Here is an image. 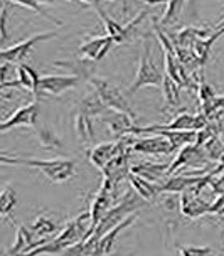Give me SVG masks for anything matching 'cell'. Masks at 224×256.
Returning <instances> with one entry per match:
<instances>
[{"instance_id": "cell-1", "label": "cell", "mask_w": 224, "mask_h": 256, "mask_svg": "<svg viewBox=\"0 0 224 256\" xmlns=\"http://www.w3.org/2000/svg\"><path fill=\"white\" fill-rule=\"evenodd\" d=\"M0 160L4 164H14V166H26V167L38 168V170L44 174V177H48L54 184L66 182L72 179V177H76V160L72 158L40 160V158H24V157H7L6 154H2Z\"/></svg>"}, {"instance_id": "cell-2", "label": "cell", "mask_w": 224, "mask_h": 256, "mask_svg": "<svg viewBox=\"0 0 224 256\" xmlns=\"http://www.w3.org/2000/svg\"><path fill=\"white\" fill-rule=\"evenodd\" d=\"M145 202H147V200L142 199L134 189H128L125 194L122 196V199L118 200V202L113 206L106 214H104V218L100 221L98 226L94 228V231L91 232L90 238L100 241L104 234H108L113 228H116L118 224H122L125 219L134 216L138 209L144 208Z\"/></svg>"}, {"instance_id": "cell-3", "label": "cell", "mask_w": 224, "mask_h": 256, "mask_svg": "<svg viewBox=\"0 0 224 256\" xmlns=\"http://www.w3.org/2000/svg\"><path fill=\"white\" fill-rule=\"evenodd\" d=\"M164 76H166V72L160 71L158 66L154 61L152 44H150L148 39H145L144 42H142L138 71H136L134 84L128 88V91H130V93H135V91L145 88V86H155V88H162Z\"/></svg>"}, {"instance_id": "cell-4", "label": "cell", "mask_w": 224, "mask_h": 256, "mask_svg": "<svg viewBox=\"0 0 224 256\" xmlns=\"http://www.w3.org/2000/svg\"><path fill=\"white\" fill-rule=\"evenodd\" d=\"M90 83L93 84L94 91L98 93L100 98H102V102L106 104V108L116 110V112H122V113H126V115H130L134 120L138 118L136 112L132 108V104L128 103L126 96L123 94L120 86H116L115 83H112V81L103 80V78H98V76L91 78Z\"/></svg>"}, {"instance_id": "cell-5", "label": "cell", "mask_w": 224, "mask_h": 256, "mask_svg": "<svg viewBox=\"0 0 224 256\" xmlns=\"http://www.w3.org/2000/svg\"><path fill=\"white\" fill-rule=\"evenodd\" d=\"M56 32H42V34H36L32 36V38L26 39V40H20V42L14 44V46H7V48L2 49V52H0V59H2V62H20L29 56L32 48H34L38 42H44V40H49V39H54L56 38Z\"/></svg>"}, {"instance_id": "cell-6", "label": "cell", "mask_w": 224, "mask_h": 256, "mask_svg": "<svg viewBox=\"0 0 224 256\" xmlns=\"http://www.w3.org/2000/svg\"><path fill=\"white\" fill-rule=\"evenodd\" d=\"M39 113H40L39 102H32L29 104H24V106L17 108L10 116L6 118V120L0 123V132H8L17 126L36 128L39 125Z\"/></svg>"}, {"instance_id": "cell-7", "label": "cell", "mask_w": 224, "mask_h": 256, "mask_svg": "<svg viewBox=\"0 0 224 256\" xmlns=\"http://www.w3.org/2000/svg\"><path fill=\"white\" fill-rule=\"evenodd\" d=\"M100 118H102V122L106 123L113 136H116V140L122 138V136H126V135H134L135 128L138 126L136 120H134V118L130 115H126V113L116 112V110L108 108Z\"/></svg>"}, {"instance_id": "cell-8", "label": "cell", "mask_w": 224, "mask_h": 256, "mask_svg": "<svg viewBox=\"0 0 224 256\" xmlns=\"http://www.w3.org/2000/svg\"><path fill=\"white\" fill-rule=\"evenodd\" d=\"M80 83H81V78H78L74 74H46L40 76L39 93L59 96L64 91L76 88Z\"/></svg>"}, {"instance_id": "cell-9", "label": "cell", "mask_w": 224, "mask_h": 256, "mask_svg": "<svg viewBox=\"0 0 224 256\" xmlns=\"http://www.w3.org/2000/svg\"><path fill=\"white\" fill-rule=\"evenodd\" d=\"M113 194H115V190L102 182V187H100L98 192H96L93 202H91L90 209H88L90 216H91V232L94 231V228L98 226L100 221L104 218V214L113 208L112 206L113 204Z\"/></svg>"}, {"instance_id": "cell-10", "label": "cell", "mask_w": 224, "mask_h": 256, "mask_svg": "<svg viewBox=\"0 0 224 256\" xmlns=\"http://www.w3.org/2000/svg\"><path fill=\"white\" fill-rule=\"evenodd\" d=\"M174 145L162 135L152 136H142L135 138L132 144V152L136 154H147V155H168L174 152Z\"/></svg>"}, {"instance_id": "cell-11", "label": "cell", "mask_w": 224, "mask_h": 256, "mask_svg": "<svg viewBox=\"0 0 224 256\" xmlns=\"http://www.w3.org/2000/svg\"><path fill=\"white\" fill-rule=\"evenodd\" d=\"M86 7L93 8V10L96 12V16L100 17V20L103 22L104 26V30H106V36H110V38L113 39V42L115 44H125L128 42V34L125 30V26H122L120 22H116L115 19H113L110 14L104 10V7L102 6L100 2H86L84 4Z\"/></svg>"}, {"instance_id": "cell-12", "label": "cell", "mask_w": 224, "mask_h": 256, "mask_svg": "<svg viewBox=\"0 0 224 256\" xmlns=\"http://www.w3.org/2000/svg\"><path fill=\"white\" fill-rule=\"evenodd\" d=\"M113 46H115V42H113V39L110 36H96V38H91L81 44L80 52L83 59H88L91 62H98L112 51Z\"/></svg>"}, {"instance_id": "cell-13", "label": "cell", "mask_w": 224, "mask_h": 256, "mask_svg": "<svg viewBox=\"0 0 224 256\" xmlns=\"http://www.w3.org/2000/svg\"><path fill=\"white\" fill-rule=\"evenodd\" d=\"M168 168L170 164H157V162H140L136 166H132L130 174L138 176L142 179L154 182V184H164L168 177Z\"/></svg>"}, {"instance_id": "cell-14", "label": "cell", "mask_w": 224, "mask_h": 256, "mask_svg": "<svg viewBox=\"0 0 224 256\" xmlns=\"http://www.w3.org/2000/svg\"><path fill=\"white\" fill-rule=\"evenodd\" d=\"M48 241H51V240H42V241L38 240V238L32 234L29 226L19 224V226H17V232H16V241H14V244L7 251L14 254H27V253H30L32 250L46 244Z\"/></svg>"}, {"instance_id": "cell-15", "label": "cell", "mask_w": 224, "mask_h": 256, "mask_svg": "<svg viewBox=\"0 0 224 256\" xmlns=\"http://www.w3.org/2000/svg\"><path fill=\"white\" fill-rule=\"evenodd\" d=\"M180 212L184 214L186 218L190 219H199L202 216H208L209 209H211V204L206 202V200L198 194H192V192H184L180 194Z\"/></svg>"}, {"instance_id": "cell-16", "label": "cell", "mask_w": 224, "mask_h": 256, "mask_svg": "<svg viewBox=\"0 0 224 256\" xmlns=\"http://www.w3.org/2000/svg\"><path fill=\"white\" fill-rule=\"evenodd\" d=\"M206 179L204 176H170L168 179L160 184V194H184L190 190L194 186L200 184Z\"/></svg>"}, {"instance_id": "cell-17", "label": "cell", "mask_w": 224, "mask_h": 256, "mask_svg": "<svg viewBox=\"0 0 224 256\" xmlns=\"http://www.w3.org/2000/svg\"><path fill=\"white\" fill-rule=\"evenodd\" d=\"M211 34H212V30L206 29V27L189 26V27L180 29L176 36H170V39L174 40V44L179 46V48L190 49L194 42H198V40H200V39H208Z\"/></svg>"}, {"instance_id": "cell-18", "label": "cell", "mask_w": 224, "mask_h": 256, "mask_svg": "<svg viewBox=\"0 0 224 256\" xmlns=\"http://www.w3.org/2000/svg\"><path fill=\"white\" fill-rule=\"evenodd\" d=\"M136 216H130L128 219H125L122 224H118L116 228H113L112 231L108 232V234H104L102 240L98 241V248H96V256H110L113 251V246H115L118 236H120V232H123L126 230V228H130L132 224L135 222Z\"/></svg>"}, {"instance_id": "cell-19", "label": "cell", "mask_w": 224, "mask_h": 256, "mask_svg": "<svg viewBox=\"0 0 224 256\" xmlns=\"http://www.w3.org/2000/svg\"><path fill=\"white\" fill-rule=\"evenodd\" d=\"M17 81H19L20 88L29 91V93L39 94V84H40V76L38 74V71L34 70L29 64L22 62L17 66Z\"/></svg>"}, {"instance_id": "cell-20", "label": "cell", "mask_w": 224, "mask_h": 256, "mask_svg": "<svg viewBox=\"0 0 224 256\" xmlns=\"http://www.w3.org/2000/svg\"><path fill=\"white\" fill-rule=\"evenodd\" d=\"M74 132L76 136L81 144L90 145L94 138V126H93V118L86 113L78 110L74 115Z\"/></svg>"}, {"instance_id": "cell-21", "label": "cell", "mask_w": 224, "mask_h": 256, "mask_svg": "<svg viewBox=\"0 0 224 256\" xmlns=\"http://www.w3.org/2000/svg\"><path fill=\"white\" fill-rule=\"evenodd\" d=\"M128 182H130L132 189H134L144 200H147V202H150V200H155V199H157V196H160L158 184L148 182V180L142 179V177H138V176L130 174V176H128Z\"/></svg>"}, {"instance_id": "cell-22", "label": "cell", "mask_w": 224, "mask_h": 256, "mask_svg": "<svg viewBox=\"0 0 224 256\" xmlns=\"http://www.w3.org/2000/svg\"><path fill=\"white\" fill-rule=\"evenodd\" d=\"M30 231L38 240H52L59 234L58 231V224L48 216H38L30 224Z\"/></svg>"}, {"instance_id": "cell-23", "label": "cell", "mask_w": 224, "mask_h": 256, "mask_svg": "<svg viewBox=\"0 0 224 256\" xmlns=\"http://www.w3.org/2000/svg\"><path fill=\"white\" fill-rule=\"evenodd\" d=\"M94 64L96 62H91L88 59H72V61H56L54 66H62V68H68V70H72V74L81 78V81L83 80L90 81L91 78L96 76Z\"/></svg>"}, {"instance_id": "cell-24", "label": "cell", "mask_w": 224, "mask_h": 256, "mask_svg": "<svg viewBox=\"0 0 224 256\" xmlns=\"http://www.w3.org/2000/svg\"><path fill=\"white\" fill-rule=\"evenodd\" d=\"M106 104L102 102V98L98 96V93H90L86 94L83 98V102L80 104V112L86 113V115H90L91 118H100L103 115L104 112H106Z\"/></svg>"}, {"instance_id": "cell-25", "label": "cell", "mask_w": 224, "mask_h": 256, "mask_svg": "<svg viewBox=\"0 0 224 256\" xmlns=\"http://www.w3.org/2000/svg\"><path fill=\"white\" fill-rule=\"evenodd\" d=\"M164 103L167 108H177L180 106V86L172 80L170 76H164Z\"/></svg>"}, {"instance_id": "cell-26", "label": "cell", "mask_w": 224, "mask_h": 256, "mask_svg": "<svg viewBox=\"0 0 224 256\" xmlns=\"http://www.w3.org/2000/svg\"><path fill=\"white\" fill-rule=\"evenodd\" d=\"M10 6H16V7H22V8H29V10H34L36 14H39V16H42L44 19H48L49 22H52V24L56 26H62V22L58 19V17L51 16L46 8L42 7V4L40 2H36V0H17V2L10 4Z\"/></svg>"}, {"instance_id": "cell-27", "label": "cell", "mask_w": 224, "mask_h": 256, "mask_svg": "<svg viewBox=\"0 0 224 256\" xmlns=\"http://www.w3.org/2000/svg\"><path fill=\"white\" fill-rule=\"evenodd\" d=\"M202 148L206 152V157L209 158V162H219L224 155V140L221 138V135H218L209 140Z\"/></svg>"}, {"instance_id": "cell-28", "label": "cell", "mask_w": 224, "mask_h": 256, "mask_svg": "<svg viewBox=\"0 0 224 256\" xmlns=\"http://www.w3.org/2000/svg\"><path fill=\"white\" fill-rule=\"evenodd\" d=\"M182 7H184V4L182 2H174V0L167 2L166 4V12H164L162 19H160V26L170 27V26L176 24V22L179 20Z\"/></svg>"}, {"instance_id": "cell-29", "label": "cell", "mask_w": 224, "mask_h": 256, "mask_svg": "<svg viewBox=\"0 0 224 256\" xmlns=\"http://www.w3.org/2000/svg\"><path fill=\"white\" fill-rule=\"evenodd\" d=\"M17 206V194L16 190H12L10 187H6L2 190V196H0V214L2 218H8L12 214V211Z\"/></svg>"}, {"instance_id": "cell-30", "label": "cell", "mask_w": 224, "mask_h": 256, "mask_svg": "<svg viewBox=\"0 0 224 256\" xmlns=\"http://www.w3.org/2000/svg\"><path fill=\"white\" fill-rule=\"evenodd\" d=\"M36 132H38V136H39V142L40 145L46 148H61V140L58 138L56 134H54L52 130H49V128L46 126H40L38 125L36 126Z\"/></svg>"}, {"instance_id": "cell-31", "label": "cell", "mask_w": 224, "mask_h": 256, "mask_svg": "<svg viewBox=\"0 0 224 256\" xmlns=\"http://www.w3.org/2000/svg\"><path fill=\"white\" fill-rule=\"evenodd\" d=\"M198 94H199V100H200V108L208 106V104L211 103L212 100L218 96L212 86L204 81V78L199 81V91H198Z\"/></svg>"}, {"instance_id": "cell-32", "label": "cell", "mask_w": 224, "mask_h": 256, "mask_svg": "<svg viewBox=\"0 0 224 256\" xmlns=\"http://www.w3.org/2000/svg\"><path fill=\"white\" fill-rule=\"evenodd\" d=\"M180 256H214L209 246H179Z\"/></svg>"}, {"instance_id": "cell-33", "label": "cell", "mask_w": 224, "mask_h": 256, "mask_svg": "<svg viewBox=\"0 0 224 256\" xmlns=\"http://www.w3.org/2000/svg\"><path fill=\"white\" fill-rule=\"evenodd\" d=\"M7 8L8 2H2L0 6V42H2V49L6 48V42L8 39V29H7Z\"/></svg>"}, {"instance_id": "cell-34", "label": "cell", "mask_w": 224, "mask_h": 256, "mask_svg": "<svg viewBox=\"0 0 224 256\" xmlns=\"http://www.w3.org/2000/svg\"><path fill=\"white\" fill-rule=\"evenodd\" d=\"M224 209V194L222 196H218V199L211 202V209H209V214H221V211Z\"/></svg>"}, {"instance_id": "cell-35", "label": "cell", "mask_w": 224, "mask_h": 256, "mask_svg": "<svg viewBox=\"0 0 224 256\" xmlns=\"http://www.w3.org/2000/svg\"><path fill=\"white\" fill-rule=\"evenodd\" d=\"M222 27H224V19H222L221 22H219V24H218L216 27H214V29H212V32H216V30H219V29H222Z\"/></svg>"}, {"instance_id": "cell-36", "label": "cell", "mask_w": 224, "mask_h": 256, "mask_svg": "<svg viewBox=\"0 0 224 256\" xmlns=\"http://www.w3.org/2000/svg\"><path fill=\"white\" fill-rule=\"evenodd\" d=\"M2 256H27V254H14V253H8V251H6Z\"/></svg>"}, {"instance_id": "cell-37", "label": "cell", "mask_w": 224, "mask_h": 256, "mask_svg": "<svg viewBox=\"0 0 224 256\" xmlns=\"http://www.w3.org/2000/svg\"><path fill=\"white\" fill-rule=\"evenodd\" d=\"M110 256H113V254H110Z\"/></svg>"}]
</instances>
